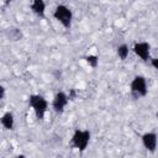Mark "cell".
Here are the masks:
<instances>
[{"instance_id":"cell-11","label":"cell","mask_w":158,"mask_h":158,"mask_svg":"<svg viewBox=\"0 0 158 158\" xmlns=\"http://www.w3.org/2000/svg\"><path fill=\"white\" fill-rule=\"evenodd\" d=\"M116 54H117V57L120 58V60H126L127 59V57H128V54H130V47L126 44V43H121L120 46H117V48H116Z\"/></svg>"},{"instance_id":"cell-4","label":"cell","mask_w":158,"mask_h":158,"mask_svg":"<svg viewBox=\"0 0 158 158\" xmlns=\"http://www.w3.org/2000/svg\"><path fill=\"white\" fill-rule=\"evenodd\" d=\"M53 17L54 20H57L64 28L69 30L72 27V22H73V11L70 10V7H68L67 5H58L54 11H53Z\"/></svg>"},{"instance_id":"cell-13","label":"cell","mask_w":158,"mask_h":158,"mask_svg":"<svg viewBox=\"0 0 158 158\" xmlns=\"http://www.w3.org/2000/svg\"><path fill=\"white\" fill-rule=\"evenodd\" d=\"M149 62H151V65L158 72V56L157 57H153V58H151L149 59Z\"/></svg>"},{"instance_id":"cell-15","label":"cell","mask_w":158,"mask_h":158,"mask_svg":"<svg viewBox=\"0 0 158 158\" xmlns=\"http://www.w3.org/2000/svg\"><path fill=\"white\" fill-rule=\"evenodd\" d=\"M5 94H6V89L5 86H0V100H4L5 99Z\"/></svg>"},{"instance_id":"cell-5","label":"cell","mask_w":158,"mask_h":158,"mask_svg":"<svg viewBox=\"0 0 158 158\" xmlns=\"http://www.w3.org/2000/svg\"><path fill=\"white\" fill-rule=\"evenodd\" d=\"M69 98H68V94L65 91H58L56 93V95L53 96V100H52V109L56 114L60 115L64 112L68 102H69Z\"/></svg>"},{"instance_id":"cell-3","label":"cell","mask_w":158,"mask_h":158,"mask_svg":"<svg viewBox=\"0 0 158 158\" xmlns=\"http://www.w3.org/2000/svg\"><path fill=\"white\" fill-rule=\"evenodd\" d=\"M130 93L135 100L144 98L148 94L147 79L143 75H136L130 83Z\"/></svg>"},{"instance_id":"cell-7","label":"cell","mask_w":158,"mask_h":158,"mask_svg":"<svg viewBox=\"0 0 158 158\" xmlns=\"http://www.w3.org/2000/svg\"><path fill=\"white\" fill-rule=\"evenodd\" d=\"M141 141H142L143 147L148 152L154 153L157 151V147H158V136L154 132H146V133H143L141 136Z\"/></svg>"},{"instance_id":"cell-10","label":"cell","mask_w":158,"mask_h":158,"mask_svg":"<svg viewBox=\"0 0 158 158\" xmlns=\"http://www.w3.org/2000/svg\"><path fill=\"white\" fill-rule=\"evenodd\" d=\"M5 35H6L7 40L11 41V42H17V41H21L23 38L22 30L20 27H15V26L14 27H9L6 30V32H5Z\"/></svg>"},{"instance_id":"cell-9","label":"cell","mask_w":158,"mask_h":158,"mask_svg":"<svg viewBox=\"0 0 158 158\" xmlns=\"http://www.w3.org/2000/svg\"><path fill=\"white\" fill-rule=\"evenodd\" d=\"M0 122H1V126L7 130V131H12L14 127H15V116L11 111H6L2 114L1 118H0Z\"/></svg>"},{"instance_id":"cell-17","label":"cell","mask_w":158,"mask_h":158,"mask_svg":"<svg viewBox=\"0 0 158 158\" xmlns=\"http://www.w3.org/2000/svg\"><path fill=\"white\" fill-rule=\"evenodd\" d=\"M10 1H11V0H10Z\"/></svg>"},{"instance_id":"cell-1","label":"cell","mask_w":158,"mask_h":158,"mask_svg":"<svg viewBox=\"0 0 158 158\" xmlns=\"http://www.w3.org/2000/svg\"><path fill=\"white\" fill-rule=\"evenodd\" d=\"M90 138H91V133L89 130L75 128L70 138V146L74 149H78L79 152H84L89 146Z\"/></svg>"},{"instance_id":"cell-2","label":"cell","mask_w":158,"mask_h":158,"mask_svg":"<svg viewBox=\"0 0 158 158\" xmlns=\"http://www.w3.org/2000/svg\"><path fill=\"white\" fill-rule=\"evenodd\" d=\"M28 105L33 110V112L38 120L44 118L46 112L48 110V101L44 96H42L40 94H31L28 96Z\"/></svg>"},{"instance_id":"cell-16","label":"cell","mask_w":158,"mask_h":158,"mask_svg":"<svg viewBox=\"0 0 158 158\" xmlns=\"http://www.w3.org/2000/svg\"><path fill=\"white\" fill-rule=\"evenodd\" d=\"M156 117H157V120H158V111L156 112Z\"/></svg>"},{"instance_id":"cell-12","label":"cell","mask_w":158,"mask_h":158,"mask_svg":"<svg viewBox=\"0 0 158 158\" xmlns=\"http://www.w3.org/2000/svg\"><path fill=\"white\" fill-rule=\"evenodd\" d=\"M85 62L88 63V65L93 69H96L99 67V57L96 54H88L85 56Z\"/></svg>"},{"instance_id":"cell-8","label":"cell","mask_w":158,"mask_h":158,"mask_svg":"<svg viewBox=\"0 0 158 158\" xmlns=\"http://www.w3.org/2000/svg\"><path fill=\"white\" fill-rule=\"evenodd\" d=\"M31 11L40 19L46 17V1L44 0H32L30 4Z\"/></svg>"},{"instance_id":"cell-14","label":"cell","mask_w":158,"mask_h":158,"mask_svg":"<svg viewBox=\"0 0 158 158\" xmlns=\"http://www.w3.org/2000/svg\"><path fill=\"white\" fill-rule=\"evenodd\" d=\"M68 98H69L70 101L75 100V99H77V90H75V89H70L69 93H68Z\"/></svg>"},{"instance_id":"cell-6","label":"cell","mask_w":158,"mask_h":158,"mask_svg":"<svg viewBox=\"0 0 158 158\" xmlns=\"http://www.w3.org/2000/svg\"><path fill=\"white\" fill-rule=\"evenodd\" d=\"M132 51L143 62H148L151 59V44L146 41H141V42L135 43V46L132 47Z\"/></svg>"}]
</instances>
